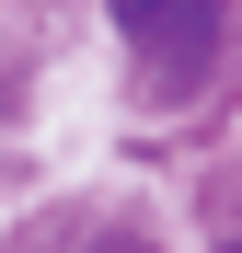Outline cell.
Here are the masks:
<instances>
[{"instance_id": "6da1fadb", "label": "cell", "mask_w": 242, "mask_h": 253, "mask_svg": "<svg viewBox=\"0 0 242 253\" xmlns=\"http://www.w3.org/2000/svg\"><path fill=\"white\" fill-rule=\"evenodd\" d=\"M104 12H115V35H127L150 69H196L219 46V12L231 0H104Z\"/></svg>"}, {"instance_id": "7a4b0ae2", "label": "cell", "mask_w": 242, "mask_h": 253, "mask_svg": "<svg viewBox=\"0 0 242 253\" xmlns=\"http://www.w3.org/2000/svg\"><path fill=\"white\" fill-rule=\"evenodd\" d=\"M58 253H150V242H127V230H81V242H58Z\"/></svg>"}]
</instances>
